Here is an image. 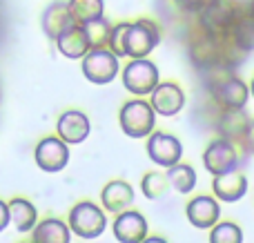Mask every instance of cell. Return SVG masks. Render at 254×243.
Here are the masks:
<instances>
[{"label":"cell","mask_w":254,"mask_h":243,"mask_svg":"<svg viewBox=\"0 0 254 243\" xmlns=\"http://www.w3.org/2000/svg\"><path fill=\"white\" fill-rule=\"evenodd\" d=\"M114 237L121 243H140L147 237V221L143 214L134 210L121 212L114 221Z\"/></svg>","instance_id":"cell-13"},{"label":"cell","mask_w":254,"mask_h":243,"mask_svg":"<svg viewBox=\"0 0 254 243\" xmlns=\"http://www.w3.org/2000/svg\"><path fill=\"white\" fill-rule=\"evenodd\" d=\"M212 190H214V196L221 203H237L248 194V179L243 172L232 170V172L214 177Z\"/></svg>","instance_id":"cell-12"},{"label":"cell","mask_w":254,"mask_h":243,"mask_svg":"<svg viewBox=\"0 0 254 243\" xmlns=\"http://www.w3.org/2000/svg\"><path fill=\"white\" fill-rule=\"evenodd\" d=\"M74 25H76V20L71 18L69 4H65V2L49 4L47 11L43 13V29H45V34L54 40H58V36H63Z\"/></svg>","instance_id":"cell-15"},{"label":"cell","mask_w":254,"mask_h":243,"mask_svg":"<svg viewBox=\"0 0 254 243\" xmlns=\"http://www.w3.org/2000/svg\"><path fill=\"white\" fill-rule=\"evenodd\" d=\"M147 154L161 168H172V165L181 163L183 156V145L176 136L165 132H152L147 141Z\"/></svg>","instance_id":"cell-8"},{"label":"cell","mask_w":254,"mask_h":243,"mask_svg":"<svg viewBox=\"0 0 254 243\" xmlns=\"http://www.w3.org/2000/svg\"><path fill=\"white\" fill-rule=\"evenodd\" d=\"M105 226L107 219L103 214V210L96 208L94 203H89V201L78 203L69 212V228L80 239H96V237H101L105 232Z\"/></svg>","instance_id":"cell-5"},{"label":"cell","mask_w":254,"mask_h":243,"mask_svg":"<svg viewBox=\"0 0 254 243\" xmlns=\"http://www.w3.org/2000/svg\"><path fill=\"white\" fill-rule=\"evenodd\" d=\"M9 223H11V217H9V205H4L2 201H0V232H2Z\"/></svg>","instance_id":"cell-30"},{"label":"cell","mask_w":254,"mask_h":243,"mask_svg":"<svg viewBox=\"0 0 254 243\" xmlns=\"http://www.w3.org/2000/svg\"><path fill=\"white\" fill-rule=\"evenodd\" d=\"M56 43H58L61 54L63 56H67V58H83L85 54L92 49L83 25H74L71 29H67L63 36H58Z\"/></svg>","instance_id":"cell-16"},{"label":"cell","mask_w":254,"mask_h":243,"mask_svg":"<svg viewBox=\"0 0 254 243\" xmlns=\"http://www.w3.org/2000/svg\"><path fill=\"white\" fill-rule=\"evenodd\" d=\"M69 161V150L63 138H43L36 147V163L45 172H61Z\"/></svg>","instance_id":"cell-10"},{"label":"cell","mask_w":254,"mask_h":243,"mask_svg":"<svg viewBox=\"0 0 254 243\" xmlns=\"http://www.w3.org/2000/svg\"><path fill=\"white\" fill-rule=\"evenodd\" d=\"M250 121L252 119L243 110L223 112V114H221V119H219V134L241 145L243 136H246L248 127H250Z\"/></svg>","instance_id":"cell-17"},{"label":"cell","mask_w":254,"mask_h":243,"mask_svg":"<svg viewBox=\"0 0 254 243\" xmlns=\"http://www.w3.org/2000/svg\"><path fill=\"white\" fill-rule=\"evenodd\" d=\"M71 228L58 219H47L34 230V243H69Z\"/></svg>","instance_id":"cell-20"},{"label":"cell","mask_w":254,"mask_h":243,"mask_svg":"<svg viewBox=\"0 0 254 243\" xmlns=\"http://www.w3.org/2000/svg\"><path fill=\"white\" fill-rule=\"evenodd\" d=\"M210 243H243V230L239 223L219 221L210 228Z\"/></svg>","instance_id":"cell-26"},{"label":"cell","mask_w":254,"mask_h":243,"mask_svg":"<svg viewBox=\"0 0 254 243\" xmlns=\"http://www.w3.org/2000/svg\"><path fill=\"white\" fill-rule=\"evenodd\" d=\"M250 96L254 98V78H252V83H250Z\"/></svg>","instance_id":"cell-33"},{"label":"cell","mask_w":254,"mask_h":243,"mask_svg":"<svg viewBox=\"0 0 254 243\" xmlns=\"http://www.w3.org/2000/svg\"><path fill=\"white\" fill-rule=\"evenodd\" d=\"M101 196L105 210H110V212H123L134 203V190L125 181H112L110 185H105Z\"/></svg>","instance_id":"cell-18"},{"label":"cell","mask_w":254,"mask_h":243,"mask_svg":"<svg viewBox=\"0 0 254 243\" xmlns=\"http://www.w3.org/2000/svg\"><path fill=\"white\" fill-rule=\"evenodd\" d=\"M149 105L161 116H176L185 107V94L176 83H158L149 94Z\"/></svg>","instance_id":"cell-11"},{"label":"cell","mask_w":254,"mask_h":243,"mask_svg":"<svg viewBox=\"0 0 254 243\" xmlns=\"http://www.w3.org/2000/svg\"><path fill=\"white\" fill-rule=\"evenodd\" d=\"M167 179H170L172 187L181 194H190L196 185V172H194L192 165L185 163H176L172 168H167Z\"/></svg>","instance_id":"cell-22"},{"label":"cell","mask_w":254,"mask_h":243,"mask_svg":"<svg viewBox=\"0 0 254 243\" xmlns=\"http://www.w3.org/2000/svg\"><path fill=\"white\" fill-rule=\"evenodd\" d=\"M241 156H239V143L230 141L225 136H219L207 145V150L203 152V165L210 174L219 177V174L232 172L239 170Z\"/></svg>","instance_id":"cell-2"},{"label":"cell","mask_w":254,"mask_h":243,"mask_svg":"<svg viewBox=\"0 0 254 243\" xmlns=\"http://www.w3.org/2000/svg\"><path fill=\"white\" fill-rule=\"evenodd\" d=\"M9 217L18 232H29L36 223V208L25 199H13L9 203Z\"/></svg>","instance_id":"cell-21"},{"label":"cell","mask_w":254,"mask_h":243,"mask_svg":"<svg viewBox=\"0 0 254 243\" xmlns=\"http://www.w3.org/2000/svg\"><path fill=\"white\" fill-rule=\"evenodd\" d=\"M69 11L76 25H87L103 18V0H69Z\"/></svg>","instance_id":"cell-23"},{"label":"cell","mask_w":254,"mask_h":243,"mask_svg":"<svg viewBox=\"0 0 254 243\" xmlns=\"http://www.w3.org/2000/svg\"><path fill=\"white\" fill-rule=\"evenodd\" d=\"M246 11H248V13H250V16L254 18V0H250V4H248V7H246Z\"/></svg>","instance_id":"cell-32"},{"label":"cell","mask_w":254,"mask_h":243,"mask_svg":"<svg viewBox=\"0 0 254 243\" xmlns=\"http://www.w3.org/2000/svg\"><path fill=\"white\" fill-rule=\"evenodd\" d=\"M161 43V31L152 20H138L127 25L125 34V56L147 58Z\"/></svg>","instance_id":"cell-4"},{"label":"cell","mask_w":254,"mask_h":243,"mask_svg":"<svg viewBox=\"0 0 254 243\" xmlns=\"http://www.w3.org/2000/svg\"><path fill=\"white\" fill-rule=\"evenodd\" d=\"M127 25H129V22L116 25L114 29H112V36H110V49L116 54V56H125V34H127Z\"/></svg>","instance_id":"cell-27"},{"label":"cell","mask_w":254,"mask_h":243,"mask_svg":"<svg viewBox=\"0 0 254 243\" xmlns=\"http://www.w3.org/2000/svg\"><path fill=\"white\" fill-rule=\"evenodd\" d=\"M83 74L96 85H107L119 74V56L112 49H92L83 56Z\"/></svg>","instance_id":"cell-7"},{"label":"cell","mask_w":254,"mask_h":243,"mask_svg":"<svg viewBox=\"0 0 254 243\" xmlns=\"http://www.w3.org/2000/svg\"><path fill=\"white\" fill-rule=\"evenodd\" d=\"M232 47L237 49L239 54H250L254 52V18L250 13H243L239 18V22L232 27V31L228 34Z\"/></svg>","instance_id":"cell-19"},{"label":"cell","mask_w":254,"mask_h":243,"mask_svg":"<svg viewBox=\"0 0 254 243\" xmlns=\"http://www.w3.org/2000/svg\"><path fill=\"white\" fill-rule=\"evenodd\" d=\"M154 123H156V112L145 101H129L121 110V127L131 138L149 136L154 132Z\"/></svg>","instance_id":"cell-3"},{"label":"cell","mask_w":254,"mask_h":243,"mask_svg":"<svg viewBox=\"0 0 254 243\" xmlns=\"http://www.w3.org/2000/svg\"><path fill=\"white\" fill-rule=\"evenodd\" d=\"M58 136L67 143V145H76L83 143L89 136V121L83 112H65L58 119Z\"/></svg>","instance_id":"cell-14"},{"label":"cell","mask_w":254,"mask_h":243,"mask_svg":"<svg viewBox=\"0 0 254 243\" xmlns=\"http://www.w3.org/2000/svg\"><path fill=\"white\" fill-rule=\"evenodd\" d=\"M123 85L134 96L152 94L158 85V67L147 58H131L123 71Z\"/></svg>","instance_id":"cell-6"},{"label":"cell","mask_w":254,"mask_h":243,"mask_svg":"<svg viewBox=\"0 0 254 243\" xmlns=\"http://www.w3.org/2000/svg\"><path fill=\"white\" fill-rule=\"evenodd\" d=\"M174 2L179 4L183 11H188V13H198L207 2H210V0H174Z\"/></svg>","instance_id":"cell-28"},{"label":"cell","mask_w":254,"mask_h":243,"mask_svg":"<svg viewBox=\"0 0 254 243\" xmlns=\"http://www.w3.org/2000/svg\"><path fill=\"white\" fill-rule=\"evenodd\" d=\"M140 187H143V194L147 196V199L158 201V199H163V196L170 192L172 183H170V179H167V174L149 172V174H145V177H143Z\"/></svg>","instance_id":"cell-24"},{"label":"cell","mask_w":254,"mask_h":243,"mask_svg":"<svg viewBox=\"0 0 254 243\" xmlns=\"http://www.w3.org/2000/svg\"><path fill=\"white\" fill-rule=\"evenodd\" d=\"M241 147H243V150H248L250 154H254V121H250V127H248L246 136H243Z\"/></svg>","instance_id":"cell-29"},{"label":"cell","mask_w":254,"mask_h":243,"mask_svg":"<svg viewBox=\"0 0 254 243\" xmlns=\"http://www.w3.org/2000/svg\"><path fill=\"white\" fill-rule=\"evenodd\" d=\"M185 214H188V221L194 228L210 230L221 221V203L216 196H207V194L194 196L188 203V208H185Z\"/></svg>","instance_id":"cell-9"},{"label":"cell","mask_w":254,"mask_h":243,"mask_svg":"<svg viewBox=\"0 0 254 243\" xmlns=\"http://www.w3.org/2000/svg\"><path fill=\"white\" fill-rule=\"evenodd\" d=\"M243 13L246 9L241 7L239 0H210L198 11V25L210 34L228 36Z\"/></svg>","instance_id":"cell-1"},{"label":"cell","mask_w":254,"mask_h":243,"mask_svg":"<svg viewBox=\"0 0 254 243\" xmlns=\"http://www.w3.org/2000/svg\"><path fill=\"white\" fill-rule=\"evenodd\" d=\"M140 243H167V241H165V239H161V237H149V239L145 237V239L140 241Z\"/></svg>","instance_id":"cell-31"},{"label":"cell","mask_w":254,"mask_h":243,"mask_svg":"<svg viewBox=\"0 0 254 243\" xmlns=\"http://www.w3.org/2000/svg\"><path fill=\"white\" fill-rule=\"evenodd\" d=\"M83 27H85V34H87L92 49H101V47H107V45H110V36H112V29H114V27H112L105 18L92 20Z\"/></svg>","instance_id":"cell-25"}]
</instances>
